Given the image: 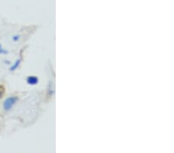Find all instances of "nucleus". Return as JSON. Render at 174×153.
<instances>
[{
    "instance_id": "obj_6",
    "label": "nucleus",
    "mask_w": 174,
    "mask_h": 153,
    "mask_svg": "<svg viewBox=\"0 0 174 153\" xmlns=\"http://www.w3.org/2000/svg\"><path fill=\"white\" fill-rule=\"evenodd\" d=\"M2 95H3V88L0 87V98L2 97Z\"/></svg>"
},
{
    "instance_id": "obj_5",
    "label": "nucleus",
    "mask_w": 174,
    "mask_h": 153,
    "mask_svg": "<svg viewBox=\"0 0 174 153\" xmlns=\"http://www.w3.org/2000/svg\"><path fill=\"white\" fill-rule=\"evenodd\" d=\"M20 38V35H15V36H13V40L14 42H17V41H19Z\"/></svg>"
},
{
    "instance_id": "obj_4",
    "label": "nucleus",
    "mask_w": 174,
    "mask_h": 153,
    "mask_svg": "<svg viewBox=\"0 0 174 153\" xmlns=\"http://www.w3.org/2000/svg\"><path fill=\"white\" fill-rule=\"evenodd\" d=\"M8 51L5 50V49H3V47H2V44L0 43V54H7Z\"/></svg>"
},
{
    "instance_id": "obj_2",
    "label": "nucleus",
    "mask_w": 174,
    "mask_h": 153,
    "mask_svg": "<svg viewBox=\"0 0 174 153\" xmlns=\"http://www.w3.org/2000/svg\"><path fill=\"white\" fill-rule=\"evenodd\" d=\"M26 83L30 85H36L39 83V78L36 76H28L26 78Z\"/></svg>"
},
{
    "instance_id": "obj_1",
    "label": "nucleus",
    "mask_w": 174,
    "mask_h": 153,
    "mask_svg": "<svg viewBox=\"0 0 174 153\" xmlns=\"http://www.w3.org/2000/svg\"><path fill=\"white\" fill-rule=\"evenodd\" d=\"M18 97L16 96H11L7 97L3 102V109L5 111H9L13 108L16 102L18 101Z\"/></svg>"
},
{
    "instance_id": "obj_3",
    "label": "nucleus",
    "mask_w": 174,
    "mask_h": 153,
    "mask_svg": "<svg viewBox=\"0 0 174 153\" xmlns=\"http://www.w3.org/2000/svg\"><path fill=\"white\" fill-rule=\"evenodd\" d=\"M20 63H21V60L17 59L16 60V62L11 66L10 68H9V70H10V71H15L16 69H18V67H20Z\"/></svg>"
}]
</instances>
